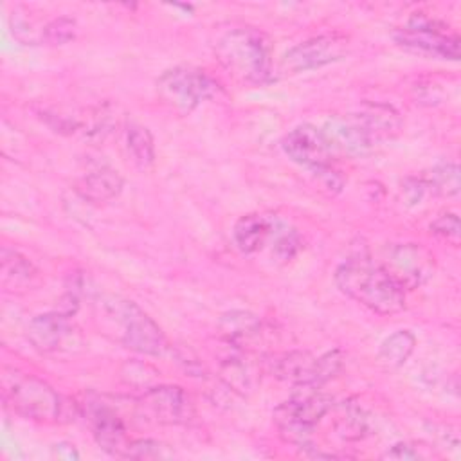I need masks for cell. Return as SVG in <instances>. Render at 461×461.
<instances>
[{
	"instance_id": "1",
	"label": "cell",
	"mask_w": 461,
	"mask_h": 461,
	"mask_svg": "<svg viewBox=\"0 0 461 461\" xmlns=\"http://www.w3.org/2000/svg\"><path fill=\"white\" fill-rule=\"evenodd\" d=\"M337 288L378 315H394L405 308V290L389 272L367 256H355L335 268Z\"/></svg>"
},
{
	"instance_id": "2",
	"label": "cell",
	"mask_w": 461,
	"mask_h": 461,
	"mask_svg": "<svg viewBox=\"0 0 461 461\" xmlns=\"http://www.w3.org/2000/svg\"><path fill=\"white\" fill-rule=\"evenodd\" d=\"M99 317L113 331L115 340L140 355H162L167 340L160 326L133 301L104 295L99 301Z\"/></svg>"
},
{
	"instance_id": "3",
	"label": "cell",
	"mask_w": 461,
	"mask_h": 461,
	"mask_svg": "<svg viewBox=\"0 0 461 461\" xmlns=\"http://www.w3.org/2000/svg\"><path fill=\"white\" fill-rule=\"evenodd\" d=\"M221 67L243 83L261 85L270 79V45L263 32L252 27H234L214 45Z\"/></svg>"
},
{
	"instance_id": "4",
	"label": "cell",
	"mask_w": 461,
	"mask_h": 461,
	"mask_svg": "<svg viewBox=\"0 0 461 461\" xmlns=\"http://www.w3.org/2000/svg\"><path fill=\"white\" fill-rule=\"evenodd\" d=\"M295 389L286 402L274 409L272 420L285 441L306 448L312 445L317 423L333 407V398L313 385Z\"/></svg>"
},
{
	"instance_id": "5",
	"label": "cell",
	"mask_w": 461,
	"mask_h": 461,
	"mask_svg": "<svg viewBox=\"0 0 461 461\" xmlns=\"http://www.w3.org/2000/svg\"><path fill=\"white\" fill-rule=\"evenodd\" d=\"M4 400L22 418L38 423H58L65 418V400L45 380L13 373L4 376Z\"/></svg>"
},
{
	"instance_id": "6",
	"label": "cell",
	"mask_w": 461,
	"mask_h": 461,
	"mask_svg": "<svg viewBox=\"0 0 461 461\" xmlns=\"http://www.w3.org/2000/svg\"><path fill=\"white\" fill-rule=\"evenodd\" d=\"M216 92L218 83L194 67H173L164 70L157 79V94L160 101L184 115L196 110L203 101L214 97Z\"/></svg>"
},
{
	"instance_id": "7",
	"label": "cell",
	"mask_w": 461,
	"mask_h": 461,
	"mask_svg": "<svg viewBox=\"0 0 461 461\" xmlns=\"http://www.w3.org/2000/svg\"><path fill=\"white\" fill-rule=\"evenodd\" d=\"M344 355L340 349L326 351L321 357H313L308 351H288L270 360V371L276 378L288 382L295 387L313 385L321 387L337 373H340Z\"/></svg>"
},
{
	"instance_id": "8",
	"label": "cell",
	"mask_w": 461,
	"mask_h": 461,
	"mask_svg": "<svg viewBox=\"0 0 461 461\" xmlns=\"http://www.w3.org/2000/svg\"><path fill=\"white\" fill-rule=\"evenodd\" d=\"M394 40L411 50L452 61L459 59V36L448 32L441 22L423 14L412 16L405 27L396 29Z\"/></svg>"
},
{
	"instance_id": "9",
	"label": "cell",
	"mask_w": 461,
	"mask_h": 461,
	"mask_svg": "<svg viewBox=\"0 0 461 461\" xmlns=\"http://www.w3.org/2000/svg\"><path fill=\"white\" fill-rule=\"evenodd\" d=\"M382 267L407 292L423 286L434 276L436 259L420 243H396L387 249Z\"/></svg>"
},
{
	"instance_id": "10",
	"label": "cell",
	"mask_w": 461,
	"mask_h": 461,
	"mask_svg": "<svg viewBox=\"0 0 461 461\" xmlns=\"http://www.w3.org/2000/svg\"><path fill=\"white\" fill-rule=\"evenodd\" d=\"M349 40L340 32L313 36L292 47L281 59V70L286 74L306 72L342 59L348 52Z\"/></svg>"
},
{
	"instance_id": "11",
	"label": "cell",
	"mask_w": 461,
	"mask_h": 461,
	"mask_svg": "<svg viewBox=\"0 0 461 461\" xmlns=\"http://www.w3.org/2000/svg\"><path fill=\"white\" fill-rule=\"evenodd\" d=\"M142 407L162 425H184L194 418V400L180 385L155 384L140 398Z\"/></svg>"
},
{
	"instance_id": "12",
	"label": "cell",
	"mask_w": 461,
	"mask_h": 461,
	"mask_svg": "<svg viewBox=\"0 0 461 461\" xmlns=\"http://www.w3.org/2000/svg\"><path fill=\"white\" fill-rule=\"evenodd\" d=\"M281 148L292 162L308 167L310 171L330 166L333 157L322 130L308 122L292 128L283 137Z\"/></svg>"
},
{
	"instance_id": "13",
	"label": "cell",
	"mask_w": 461,
	"mask_h": 461,
	"mask_svg": "<svg viewBox=\"0 0 461 461\" xmlns=\"http://www.w3.org/2000/svg\"><path fill=\"white\" fill-rule=\"evenodd\" d=\"M85 414L95 443L106 454L122 457L130 439L126 436L124 421L117 411L103 402H86Z\"/></svg>"
},
{
	"instance_id": "14",
	"label": "cell",
	"mask_w": 461,
	"mask_h": 461,
	"mask_svg": "<svg viewBox=\"0 0 461 461\" xmlns=\"http://www.w3.org/2000/svg\"><path fill=\"white\" fill-rule=\"evenodd\" d=\"M331 153H344L348 157H366L375 149V140L357 115L331 117L321 128Z\"/></svg>"
},
{
	"instance_id": "15",
	"label": "cell",
	"mask_w": 461,
	"mask_h": 461,
	"mask_svg": "<svg viewBox=\"0 0 461 461\" xmlns=\"http://www.w3.org/2000/svg\"><path fill=\"white\" fill-rule=\"evenodd\" d=\"M72 331V315L54 310L31 319L27 326V339L38 351L54 353L65 346Z\"/></svg>"
},
{
	"instance_id": "16",
	"label": "cell",
	"mask_w": 461,
	"mask_h": 461,
	"mask_svg": "<svg viewBox=\"0 0 461 461\" xmlns=\"http://www.w3.org/2000/svg\"><path fill=\"white\" fill-rule=\"evenodd\" d=\"M38 268L18 250L4 247L0 252V283L7 294H23L38 283Z\"/></svg>"
},
{
	"instance_id": "17",
	"label": "cell",
	"mask_w": 461,
	"mask_h": 461,
	"mask_svg": "<svg viewBox=\"0 0 461 461\" xmlns=\"http://www.w3.org/2000/svg\"><path fill=\"white\" fill-rule=\"evenodd\" d=\"M276 220L277 218L259 214V212H250L241 216L232 229V238L238 250L241 254H254L261 250L267 245V241H270L272 238Z\"/></svg>"
},
{
	"instance_id": "18",
	"label": "cell",
	"mask_w": 461,
	"mask_h": 461,
	"mask_svg": "<svg viewBox=\"0 0 461 461\" xmlns=\"http://www.w3.org/2000/svg\"><path fill=\"white\" fill-rule=\"evenodd\" d=\"M124 180L119 171L112 167H99L86 175H83L76 182V193L90 203H103L108 202L122 191Z\"/></svg>"
},
{
	"instance_id": "19",
	"label": "cell",
	"mask_w": 461,
	"mask_h": 461,
	"mask_svg": "<svg viewBox=\"0 0 461 461\" xmlns=\"http://www.w3.org/2000/svg\"><path fill=\"white\" fill-rule=\"evenodd\" d=\"M366 126L375 142L393 139L402 130V117L391 106L384 103H366L358 113H355Z\"/></svg>"
},
{
	"instance_id": "20",
	"label": "cell",
	"mask_w": 461,
	"mask_h": 461,
	"mask_svg": "<svg viewBox=\"0 0 461 461\" xmlns=\"http://www.w3.org/2000/svg\"><path fill=\"white\" fill-rule=\"evenodd\" d=\"M259 330L261 321L250 312L234 310L223 313L220 319V331L234 348H243V344L259 335Z\"/></svg>"
},
{
	"instance_id": "21",
	"label": "cell",
	"mask_w": 461,
	"mask_h": 461,
	"mask_svg": "<svg viewBox=\"0 0 461 461\" xmlns=\"http://www.w3.org/2000/svg\"><path fill=\"white\" fill-rule=\"evenodd\" d=\"M337 430L342 439L358 441L364 439L371 430V418L367 411L357 402H344L337 416Z\"/></svg>"
},
{
	"instance_id": "22",
	"label": "cell",
	"mask_w": 461,
	"mask_h": 461,
	"mask_svg": "<svg viewBox=\"0 0 461 461\" xmlns=\"http://www.w3.org/2000/svg\"><path fill=\"white\" fill-rule=\"evenodd\" d=\"M414 348H416L414 333L409 330H396L380 344L378 360L389 369H398L409 360Z\"/></svg>"
},
{
	"instance_id": "23",
	"label": "cell",
	"mask_w": 461,
	"mask_h": 461,
	"mask_svg": "<svg viewBox=\"0 0 461 461\" xmlns=\"http://www.w3.org/2000/svg\"><path fill=\"white\" fill-rule=\"evenodd\" d=\"M220 378L236 393L247 394L258 384V373L250 362L240 355L227 357L220 366Z\"/></svg>"
},
{
	"instance_id": "24",
	"label": "cell",
	"mask_w": 461,
	"mask_h": 461,
	"mask_svg": "<svg viewBox=\"0 0 461 461\" xmlns=\"http://www.w3.org/2000/svg\"><path fill=\"white\" fill-rule=\"evenodd\" d=\"M126 146L139 169H148L155 162V142L151 131L142 124H130L126 130Z\"/></svg>"
},
{
	"instance_id": "25",
	"label": "cell",
	"mask_w": 461,
	"mask_h": 461,
	"mask_svg": "<svg viewBox=\"0 0 461 461\" xmlns=\"http://www.w3.org/2000/svg\"><path fill=\"white\" fill-rule=\"evenodd\" d=\"M270 240H272V258L279 263L292 261L303 249L299 232L279 220H276V227Z\"/></svg>"
},
{
	"instance_id": "26",
	"label": "cell",
	"mask_w": 461,
	"mask_h": 461,
	"mask_svg": "<svg viewBox=\"0 0 461 461\" xmlns=\"http://www.w3.org/2000/svg\"><path fill=\"white\" fill-rule=\"evenodd\" d=\"M429 191L441 196H456L459 193V167L456 162H439L425 178Z\"/></svg>"
},
{
	"instance_id": "27",
	"label": "cell",
	"mask_w": 461,
	"mask_h": 461,
	"mask_svg": "<svg viewBox=\"0 0 461 461\" xmlns=\"http://www.w3.org/2000/svg\"><path fill=\"white\" fill-rule=\"evenodd\" d=\"M175 452L169 445L157 439H130L122 457L126 459H169Z\"/></svg>"
},
{
	"instance_id": "28",
	"label": "cell",
	"mask_w": 461,
	"mask_h": 461,
	"mask_svg": "<svg viewBox=\"0 0 461 461\" xmlns=\"http://www.w3.org/2000/svg\"><path fill=\"white\" fill-rule=\"evenodd\" d=\"M77 22L70 16H58L43 25V43L65 45L76 38Z\"/></svg>"
},
{
	"instance_id": "29",
	"label": "cell",
	"mask_w": 461,
	"mask_h": 461,
	"mask_svg": "<svg viewBox=\"0 0 461 461\" xmlns=\"http://www.w3.org/2000/svg\"><path fill=\"white\" fill-rule=\"evenodd\" d=\"M9 25H11L13 36H14L18 41L25 43V45H36V43L43 41V40H41V34L36 32V29H34L32 22L29 20L27 13H20V9H14V11H13V14H11V18H9Z\"/></svg>"
},
{
	"instance_id": "30",
	"label": "cell",
	"mask_w": 461,
	"mask_h": 461,
	"mask_svg": "<svg viewBox=\"0 0 461 461\" xmlns=\"http://www.w3.org/2000/svg\"><path fill=\"white\" fill-rule=\"evenodd\" d=\"M430 232L434 236H438L439 240L450 243V245H457L459 243V230H461V223L456 212H443L439 214L432 223H430Z\"/></svg>"
},
{
	"instance_id": "31",
	"label": "cell",
	"mask_w": 461,
	"mask_h": 461,
	"mask_svg": "<svg viewBox=\"0 0 461 461\" xmlns=\"http://www.w3.org/2000/svg\"><path fill=\"white\" fill-rule=\"evenodd\" d=\"M313 173V176L317 178V182H319V189L321 191H324L326 194H330V196H335V194H339L340 191H342V187H344V178L340 176V173L337 171V169H333L331 167V164L330 166H324V167H321V169H315V171H312Z\"/></svg>"
},
{
	"instance_id": "32",
	"label": "cell",
	"mask_w": 461,
	"mask_h": 461,
	"mask_svg": "<svg viewBox=\"0 0 461 461\" xmlns=\"http://www.w3.org/2000/svg\"><path fill=\"white\" fill-rule=\"evenodd\" d=\"M429 191V185L425 182V178H418V176H409L405 178V182L402 184V194L405 198V202L409 205H416L423 200L425 193Z\"/></svg>"
},
{
	"instance_id": "33",
	"label": "cell",
	"mask_w": 461,
	"mask_h": 461,
	"mask_svg": "<svg viewBox=\"0 0 461 461\" xmlns=\"http://www.w3.org/2000/svg\"><path fill=\"white\" fill-rule=\"evenodd\" d=\"M384 459H396V461H409V459H420L421 457V452L418 450L416 445L412 443H394L391 445L384 454H382Z\"/></svg>"
},
{
	"instance_id": "34",
	"label": "cell",
	"mask_w": 461,
	"mask_h": 461,
	"mask_svg": "<svg viewBox=\"0 0 461 461\" xmlns=\"http://www.w3.org/2000/svg\"><path fill=\"white\" fill-rule=\"evenodd\" d=\"M52 448H54L56 456L61 457V459H77V457H79V454H77V450H76V447H74L72 443L59 441V443H56Z\"/></svg>"
}]
</instances>
